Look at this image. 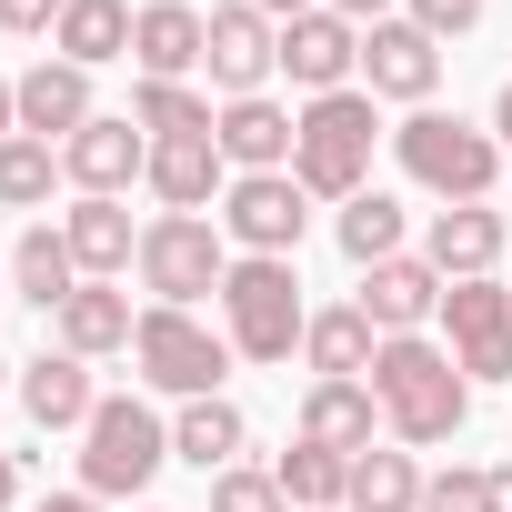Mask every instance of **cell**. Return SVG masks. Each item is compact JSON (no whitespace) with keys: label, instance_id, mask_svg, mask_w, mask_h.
<instances>
[{"label":"cell","instance_id":"10","mask_svg":"<svg viewBox=\"0 0 512 512\" xmlns=\"http://www.w3.org/2000/svg\"><path fill=\"white\" fill-rule=\"evenodd\" d=\"M442 332L472 382H512V292L502 282H442Z\"/></svg>","mask_w":512,"mask_h":512},{"label":"cell","instance_id":"17","mask_svg":"<svg viewBox=\"0 0 512 512\" xmlns=\"http://www.w3.org/2000/svg\"><path fill=\"white\" fill-rule=\"evenodd\" d=\"M91 121H101V101H91V71H81V61H31V71H21V131H31V141L61 151V141L91 131Z\"/></svg>","mask_w":512,"mask_h":512},{"label":"cell","instance_id":"16","mask_svg":"<svg viewBox=\"0 0 512 512\" xmlns=\"http://www.w3.org/2000/svg\"><path fill=\"white\" fill-rule=\"evenodd\" d=\"M442 312V272L422 262V251H392V262H372L362 272V322L392 342V332H422Z\"/></svg>","mask_w":512,"mask_h":512},{"label":"cell","instance_id":"30","mask_svg":"<svg viewBox=\"0 0 512 512\" xmlns=\"http://www.w3.org/2000/svg\"><path fill=\"white\" fill-rule=\"evenodd\" d=\"M131 121H141L151 141H211L221 111H211L191 81H141V91H131Z\"/></svg>","mask_w":512,"mask_h":512},{"label":"cell","instance_id":"31","mask_svg":"<svg viewBox=\"0 0 512 512\" xmlns=\"http://www.w3.org/2000/svg\"><path fill=\"white\" fill-rule=\"evenodd\" d=\"M272 482H282L302 512H342V492H352V462H342V452H322V442H292V452L272 462Z\"/></svg>","mask_w":512,"mask_h":512},{"label":"cell","instance_id":"26","mask_svg":"<svg viewBox=\"0 0 512 512\" xmlns=\"http://www.w3.org/2000/svg\"><path fill=\"white\" fill-rule=\"evenodd\" d=\"M131 0H71L61 11V31H51V51L61 61H81V71H101V61H131Z\"/></svg>","mask_w":512,"mask_h":512},{"label":"cell","instance_id":"18","mask_svg":"<svg viewBox=\"0 0 512 512\" xmlns=\"http://www.w3.org/2000/svg\"><path fill=\"white\" fill-rule=\"evenodd\" d=\"M211 141H221V161H231V171H292V141H302V121H292L272 91H251V101H221Z\"/></svg>","mask_w":512,"mask_h":512},{"label":"cell","instance_id":"33","mask_svg":"<svg viewBox=\"0 0 512 512\" xmlns=\"http://www.w3.org/2000/svg\"><path fill=\"white\" fill-rule=\"evenodd\" d=\"M422 512H512V482L492 462H452V472L422 482Z\"/></svg>","mask_w":512,"mask_h":512},{"label":"cell","instance_id":"14","mask_svg":"<svg viewBox=\"0 0 512 512\" xmlns=\"http://www.w3.org/2000/svg\"><path fill=\"white\" fill-rule=\"evenodd\" d=\"M131 61H141V81H191L211 61V11H191V0H141Z\"/></svg>","mask_w":512,"mask_h":512},{"label":"cell","instance_id":"3","mask_svg":"<svg viewBox=\"0 0 512 512\" xmlns=\"http://www.w3.org/2000/svg\"><path fill=\"white\" fill-rule=\"evenodd\" d=\"M221 332H231L241 362H292V342L312 332L302 272H292V262H262V251H241L231 282H221Z\"/></svg>","mask_w":512,"mask_h":512},{"label":"cell","instance_id":"42","mask_svg":"<svg viewBox=\"0 0 512 512\" xmlns=\"http://www.w3.org/2000/svg\"><path fill=\"white\" fill-rule=\"evenodd\" d=\"M11 492H21V462H11V452H0V512H11Z\"/></svg>","mask_w":512,"mask_h":512},{"label":"cell","instance_id":"32","mask_svg":"<svg viewBox=\"0 0 512 512\" xmlns=\"http://www.w3.org/2000/svg\"><path fill=\"white\" fill-rule=\"evenodd\" d=\"M51 181H61V151H51V141H31V131L0 141V211H41Z\"/></svg>","mask_w":512,"mask_h":512},{"label":"cell","instance_id":"7","mask_svg":"<svg viewBox=\"0 0 512 512\" xmlns=\"http://www.w3.org/2000/svg\"><path fill=\"white\" fill-rule=\"evenodd\" d=\"M131 362H141V382H151V392H171V402H211V392H221V372H231L241 352H231V332H211V322H191V312L151 302V312H141V332H131Z\"/></svg>","mask_w":512,"mask_h":512},{"label":"cell","instance_id":"24","mask_svg":"<svg viewBox=\"0 0 512 512\" xmlns=\"http://www.w3.org/2000/svg\"><path fill=\"white\" fill-rule=\"evenodd\" d=\"M81 292V262H71V241L51 231V221H31L21 241H11V302H41V312H61Z\"/></svg>","mask_w":512,"mask_h":512},{"label":"cell","instance_id":"4","mask_svg":"<svg viewBox=\"0 0 512 512\" xmlns=\"http://www.w3.org/2000/svg\"><path fill=\"white\" fill-rule=\"evenodd\" d=\"M231 262H241V251H231L221 221H201V211H161V221H141V292L171 302V312H191L201 292L221 302Z\"/></svg>","mask_w":512,"mask_h":512},{"label":"cell","instance_id":"5","mask_svg":"<svg viewBox=\"0 0 512 512\" xmlns=\"http://www.w3.org/2000/svg\"><path fill=\"white\" fill-rule=\"evenodd\" d=\"M392 161H402L432 201H482V191L502 181V141L472 131V121H452V111H412V121L392 131Z\"/></svg>","mask_w":512,"mask_h":512},{"label":"cell","instance_id":"28","mask_svg":"<svg viewBox=\"0 0 512 512\" xmlns=\"http://www.w3.org/2000/svg\"><path fill=\"white\" fill-rule=\"evenodd\" d=\"M332 241H342V262H352V272L392 262V251H402V201H392V191H352L342 221H332Z\"/></svg>","mask_w":512,"mask_h":512},{"label":"cell","instance_id":"36","mask_svg":"<svg viewBox=\"0 0 512 512\" xmlns=\"http://www.w3.org/2000/svg\"><path fill=\"white\" fill-rule=\"evenodd\" d=\"M61 11H71V0H0V31H61Z\"/></svg>","mask_w":512,"mask_h":512},{"label":"cell","instance_id":"40","mask_svg":"<svg viewBox=\"0 0 512 512\" xmlns=\"http://www.w3.org/2000/svg\"><path fill=\"white\" fill-rule=\"evenodd\" d=\"M21 131V81H0V141Z\"/></svg>","mask_w":512,"mask_h":512},{"label":"cell","instance_id":"21","mask_svg":"<svg viewBox=\"0 0 512 512\" xmlns=\"http://www.w3.org/2000/svg\"><path fill=\"white\" fill-rule=\"evenodd\" d=\"M141 181L161 191V211H211L231 191V161H221V141H151V171Z\"/></svg>","mask_w":512,"mask_h":512},{"label":"cell","instance_id":"43","mask_svg":"<svg viewBox=\"0 0 512 512\" xmlns=\"http://www.w3.org/2000/svg\"><path fill=\"white\" fill-rule=\"evenodd\" d=\"M11 382H21V362H0V392H11Z\"/></svg>","mask_w":512,"mask_h":512},{"label":"cell","instance_id":"37","mask_svg":"<svg viewBox=\"0 0 512 512\" xmlns=\"http://www.w3.org/2000/svg\"><path fill=\"white\" fill-rule=\"evenodd\" d=\"M322 11H342L352 31H372V21H392V0H322Z\"/></svg>","mask_w":512,"mask_h":512},{"label":"cell","instance_id":"22","mask_svg":"<svg viewBox=\"0 0 512 512\" xmlns=\"http://www.w3.org/2000/svg\"><path fill=\"white\" fill-rule=\"evenodd\" d=\"M51 332H61V352L101 362V352H131L141 312H131V292H111V282H81V292H71V302L51 312Z\"/></svg>","mask_w":512,"mask_h":512},{"label":"cell","instance_id":"34","mask_svg":"<svg viewBox=\"0 0 512 512\" xmlns=\"http://www.w3.org/2000/svg\"><path fill=\"white\" fill-rule=\"evenodd\" d=\"M211 512H292V492L272 482V472H211Z\"/></svg>","mask_w":512,"mask_h":512},{"label":"cell","instance_id":"44","mask_svg":"<svg viewBox=\"0 0 512 512\" xmlns=\"http://www.w3.org/2000/svg\"><path fill=\"white\" fill-rule=\"evenodd\" d=\"M0 302H11V272H0Z\"/></svg>","mask_w":512,"mask_h":512},{"label":"cell","instance_id":"29","mask_svg":"<svg viewBox=\"0 0 512 512\" xmlns=\"http://www.w3.org/2000/svg\"><path fill=\"white\" fill-rule=\"evenodd\" d=\"M342 512H422V472H412V452L372 442V452L352 462V492H342Z\"/></svg>","mask_w":512,"mask_h":512},{"label":"cell","instance_id":"13","mask_svg":"<svg viewBox=\"0 0 512 512\" xmlns=\"http://www.w3.org/2000/svg\"><path fill=\"white\" fill-rule=\"evenodd\" d=\"M502 251H512V221H502V211H482V201H442V211H432V231H422V262H432L442 282H492Z\"/></svg>","mask_w":512,"mask_h":512},{"label":"cell","instance_id":"38","mask_svg":"<svg viewBox=\"0 0 512 512\" xmlns=\"http://www.w3.org/2000/svg\"><path fill=\"white\" fill-rule=\"evenodd\" d=\"M251 11H262V21L282 31V21H302V11H322V0H251Z\"/></svg>","mask_w":512,"mask_h":512},{"label":"cell","instance_id":"2","mask_svg":"<svg viewBox=\"0 0 512 512\" xmlns=\"http://www.w3.org/2000/svg\"><path fill=\"white\" fill-rule=\"evenodd\" d=\"M372 141H382V111H372V91H322V101L302 111L292 181H302L312 201H352V191H372Z\"/></svg>","mask_w":512,"mask_h":512},{"label":"cell","instance_id":"20","mask_svg":"<svg viewBox=\"0 0 512 512\" xmlns=\"http://www.w3.org/2000/svg\"><path fill=\"white\" fill-rule=\"evenodd\" d=\"M372 432H382L372 382H312V392H302V442H322V452L362 462V452H372Z\"/></svg>","mask_w":512,"mask_h":512},{"label":"cell","instance_id":"15","mask_svg":"<svg viewBox=\"0 0 512 512\" xmlns=\"http://www.w3.org/2000/svg\"><path fill=\"white\" fill-rule=\"evenodd\" d=\"M282 71L322 101V91H352V71H362V31L342 21V11H302V21H282Z\"/></svg>","mask_w":512,"mask_h":512},{"label":"cell","instance_id":"11","mask_svg":"<svg viewBox=\"0 0 512 512\" xmlns=\"http://www.w3.org/2000/svg\"><path fill=\"white\" fill-rule=\"evenodd\" d=\"M362 81H372V101L432 111V91H442V41H432L422 21H372V31H362Z\"/></svg>","mask_w":512,"mask_h":512},{"label":"cell","instance_id":"25","mask_svg":"<svg viewBox=\"0 0 512 512\" xmlns=\"http://www.w3.org/2000/svg\"><path fill=\"white\" fill-rule=\"evenodd\" d=\"M372 352H382V332L362 322V302L312 312V332H302V362H312L322 382H372Z\"/></svg>","mask_w":512,"mask_h":512},{"label":"cell","instance_id":"19","mask_svg":"<svg viewBox=\"0 0 512 512\" xmlns=\"http://www.w3.org/2000/svg\"><path fill=\"white\" fill-rule=\"evenodd\" d=\"M21 412H31L41 432H91V412H101L91 362H81V352H41V362H21Z\"/></svg>","mask_w":512,"mask_h":512},{"label":"cell","instance_id":"27","mask_svg":"<svg viewBox=\"0 0 512 512\" xmlns=\"http://www.w3.org/2000/svg\"><path fill=\"white\" fill-rule=\"evenodd\" d=\"M241 442H251V422H241L221 392H211V402H181V422H171V462H191V472H231Z\"/></svg>","mask_w":512,"mask_h":512},{"label":"cell","instance_id":"1","mask_svg":"<svg viewBox=\"0 0 512 512\" xmlns=\"http://www.w3.org/2000/svg\"><path fill=\"white\" fill-rule=\"evenodd\" d=\"M372 402H382V432L392 442H452L462 412H472V372L452 362V342L392 332L372 352Z\"/></svg>","mask_w":512,"mask_h":512},{"label":"cell","instance_id":"41","mask_svg":"<svg viewBox=\"0 0 512 512\" xmlns=\"http://www.w3.org/2000/svg\"><path fill=\"white\" fill-rule=\"evenodd\" d=\"M41 512H101V492H51Z\"/></svg>","mask_w":512,"mask_h":512},{"label":"cell","instance_id":"35","mask_svg":"<svg viewBox=\"0 0 512 512\" xmlns=\"http://www.w3.org/2000/svg\"><path fill=\"white\" fill-rule=\"evenodd\" d=\"M402 21H422L432 41H462V31L482 21V0H402Z\"/></svg>","mask_w":512,"mask_h":512},{"label":"cell","instance_id":"12","mask_svg":"<svg viewBox=\"0 0 512 512\" xmlns=\"http://www.w3.org/2000/svg\"><path fill=\"white\" fill-rule=\"evenodd\" d=\"M201 71H211L221 101H251V91L282 71V31L251 11V0H231V11H211V61H201Z\"/></svg>","mask_w":512,"mask_h":512},{"label":"cell","instance_id":"39","mask_svg":"<svg viewBox=\"0 0 512 512\" xmlns=\"http://www.w3.org/2000/svg\"><path fill=\"white\" fill-rule=\"evenodd\" d=\"M492 141H502V161H512V81H502V101H492Z\"/></svg>","mask_w":512,"mask_h":512},{"label":"cell","instance_id":"8","mask_svg":"<svg viewBox=\"0 0 512 512\" xmlns=\"http://www.w3.org/2000/svg\"><path fill=\"white\" fill-rule=\"evenodd\" d=\"M221 241L231 251H262V262H292L302 251V231H312V191L292 181V171H231V191H221Z\"/></svg>","mask_w":512,"mask_h":512},{"label":"cell","instance_id":"9","mask_svg":"<svg viewBox=\"0 0 512 512\" xmlns=\"http://www.w3.org/2000/svg\"><path fill=\"white\" fill-rule=\"evenodd\" d=\"M141 171H151V131H141L131 111H101L91 131H71V141H61V181H71L81 201H121Z\"/></svg>","mask_w":512,"mask_h":512},{"label":"cell","instance_id":"6","mask_svg":"<svg viewBox=\"0 0 512 512\" xmlns=\"http://www.w3.org/2000/svg\"><path fill=\"white\" fill-rule=\"evenodd\" d=\"M161 462H171V422H161L151 402H131V392H101V412H91V432H81V492H101V502L151 492Z\"/></svg>","mask_w":512,"mask_h":512},{"label":"cell","instance_id":"23","mask_svg":"<svg viewBox=\"0 0 512 512\" xmlns=\"http://www.w3.org/2000/svg\"><path fill=\"white\" fill-rule=\"evenodd\" d=\"M61 241H71L81 282H111V272H131V262H141V231H131V211H121V201H71V211H61Z\"/></svg>","mask_w":512,"mask_h":512}]
</instances>
